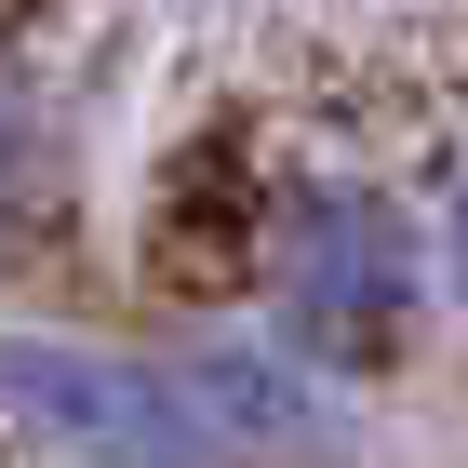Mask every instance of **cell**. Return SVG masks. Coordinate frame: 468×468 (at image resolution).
<instances>
[{"label":"cell","instance_id":"cell-3","mask_svg":"<svg viewBox=\"0 0 468 468\" xmlns=\"http://www.w3.org/2000/svg\"><path fill=\"white\" fill-rule=\"evenodd\" d=\"M40 161H54V134H40V108L0 80V215H14V201H40Z\"/></svg>","mask_w":468,"mask_h":468},{"label":"cell","instance_id":"cell-4","mask_svg":"<svg viewBox=\"0 0 468 468\" xmlns=\"http://www.w3.org/2000/svg\"><path fill=\"white\" fill-rule=\"evenodd\" d=\"M429 268H441V294L468 308V175L441 187V228H429Z\"/></svg>","mask_w":468,"mask_h":468},{"label":"cell","instance_id":"cell-2","mask_svg":"<svg viewBox=\"0 0 468 468\" xmlns=\"http://www.w3.org/2000/svg\"><path fill=\"white\" fill-rule=\"evenodd\" d=\"M0 415L68 468H228L215 415L187 388V348H80V335H0Z\"/></svg>","mask_w":468,"mask_h":468},{"label":"cell","instance_id":"cell-1","mask_svg":"<svg viewBox=\"0 0 468 468\" xmlns=\"http://www.w3.org/2000/svg\"><path fill=\"white\" fill-rule=\"evenodd\" d=\"M429 308V228L401 215L375 175H308L268 201V322L294 361H388Z\"/></svg>","mask_w":468,"mask_h":468}]
</instances>
